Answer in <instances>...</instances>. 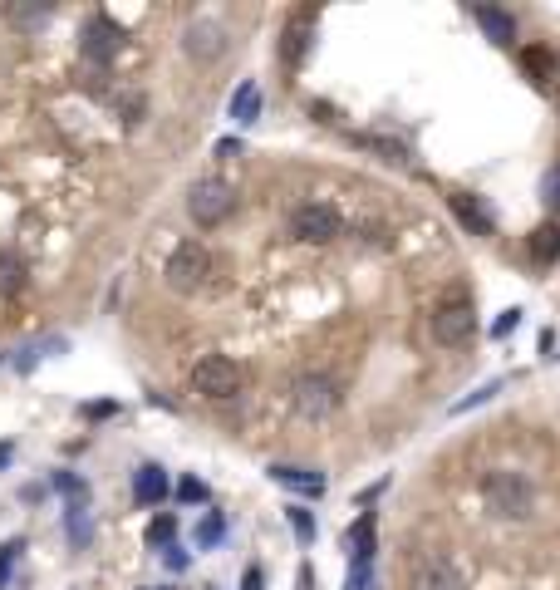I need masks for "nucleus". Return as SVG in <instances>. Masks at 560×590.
Returning a JSON list of instances; mask_svg holds the SVG:
<instances>
[{
    "instance_id": "f257e3e1",
    "label": "nucleus",
    "mask_w": 560,
    "mask_h": 590,
    "mask_svg": "<svg viewBox=\"0 0 560 590\" xmlns=\"http://www.w3.org/2000/svg\"><path fill=\"white\" fill-rule=\"evenodd\" d=\"M482 502H487L492 517L521 522V517H531V507H536V482L516 468H492V472H482Z\"/></svg>"
},
{
    "instance_id": "f03ea898",
    "label": "nucleus",
    "mask_w": 560,
    "mask_h": 590,
    "mask_svg": "<svg viewBox=\"0 0 560 590\" xmlns=\"http://www.w3.org/2000/svg\"><path fill=\"white\" fill-rule=\"evenodd\" d=\"M433 340H438L443 350H467V345L477 340V310H472L467 295L438 300V310H433Z\"/></svg>"
},
{
    "instance_id": "7ed1b4c3",
    "label": "nucleus",
    "mask_w": 560,
    "mask_h": 590,
    "mask_svg": "<svg viewBox=\"0 0 560 590\" xmlns=\"http://www.w3.org/2000/svg\"><path fill=\"white\" fill-rule=\"evenodd\" d=\"M163 281H168L177 295L202 291V286L212 281V251H207L202 241H182L168 256V266H163Z\"/></svg>"
},
{
    "instance_id": "20e7f679",
    "label": "nucleus",
    "mask_w": 560,
    "mask_h": 590,
    "mask_svg": "<svg viewBox=\"0 0 560 590\" xmlns=\"http://www.w3.org/2000/svg\"><path fill=\"white\" fill-rule=\"evenodd\" d=\"M192 389H197L202 399H212V404L236 399V394H241V364L226 359V354H202L197 369H192Z\"/></svg>"
},
{
    "instance_id": "39448f33",
    "label": "nucleus",
    "mask_w": 560,
    "mask_h": 590,
    "mask_svg": "<svg viewBox=\"0 0 560 590\" xmlns=\"http://www.w3.org/2000/svg\"><path fill=\"white\" fill-rule=\"evenodd\" d=\"M231 212H236V192L226 187L222 177L192 182V192H187V217H192L197 227H222Z\"/></svg>"
},
{
    "instance_id": "423d86ee",
    "label": "nucleus",
    "mask_w": 560,
    "mask_h": 590,
    "mask_svg": "<svg viewBox=\"0 0 560 590\" xmlns=\"http://www.w3.org/2000/svg\"><path fill=\"white\" fill-rule=\"evenodd\" d=\"M290 404L300 418H310V423H320V418H330L339 409V389L330 374H305V379H295V394H290Z\"/></svg>"
},
{
    "instance_id": "0eeeda50",
    "label": "nucleus",
    "mask_w": 560,
    "mask_h": 590,
    "mask_svg": "<svg viewBox=\"0 0 560 590\" xmlns=\"http://www.w3.org/2000/svg\"><path fill=\"white\" fill-rule=\"evenodd\" d=\"M339 232H344V222H339L335 207H325V202H305V207L290 212V236H300V241H310V246H325V241H335Z\"/></svg>"
},
{
    "instance_id": "6e6552de",
    "label": "nucleus",
    "mask_w": 560,
    "mask_h": 590,
    "mask_svg": "<svg viewBox=\"0 0 560 590\" xmlns=\"http://www.w3.org/2000/svg\"><path fill=\"white\" fill-rule=\"evenodd\" d=\"M182 50L197 59V64H212V59H222V50H226V30L217 20H192V25L182 30Z\"/></svg>"
},
{
    "instance_id": "1a4fd4ad",
    "label": "nucleus",
    "mask_w": 560,
    "mask_h": 590,
    "mask_svg": "<svg viewBox=\"0 0 560 590\" xmlns=\"http://www.w3.org/2000/svg\"><path fill=\"white\" fill-rule=\"evenodd\" d=\"M413 590H467V581L448 556H423L413 571Z\"/></svg>"
},
{
    "instance_id": "9d476101",
    "label": "nucleus",
    "mask_w": 560,
    "mask_h": 590,
    "mask_svg": "<svg viewBox=\"0 0 560 590\" xmlns=\"http://www.w3.org/2000/svg\"><path fill=\"white\" fill-rule=\"evenodd\" d=\"M118 45H123V30L113 25L109 15H94V20L84 25V55H89V59H99V64H104V59H113V50H118Z\"/></svg>"
},
{
    "instance_id": "9b49d317",
    "label": "nucleus",
    "mask_w": 560,
    "mask_h": 590,
    "mask_svg": "<svg viewBox=\"0 0 560 590\" xmlns=\"http://www.w3.org/2000/svg\"><path fill=\"white\" fill-rule=\"evenodd\" d=\"M448 207H452V217H457V222H462L472 236H492V212H487L472 192H452Z\"/></svg>"
},
{
    "instance_id": "f8f14e48",
    "label": "nucleus",
    "mask_w": 560,
    "mask_h": 590,
    "mask_svg": "<svg viewBox=\"0 0 560 590\" xmlns=\"http://www.w3.org/2000/svg\"><path fill=\"white\" fill-rule=\"evenodd\" d=\"M168 497V472L158 468V463H143V468L133 472V502L138 507H158Z\"/></svg>"
},
{
    "instance_id": "ddd939ff",
    "label": "nucleus",
    "mask_w": 560,
    "mask_h": 590,
    "mask_svg": "<svg viewBox=\"0 0 560 590\" xmlns=\"http://www.w3.org/2000/svg\"><path fill=\"white\" fill-rule=\"evenodd\" d=\"M344 546H349V561L354 566H374V546H379V527H374V517H359L349 536H344Z\"/></svg>"
},
{
    "instance_id": "4468645a",
    "label": "nucleus",
    "mask_w": 560,
    "mask_h": 590,
    "mask_svg": "<svg viewBox=\"0 0 560 590\" xmlns=\"http://www.w3.org/2000/svg\"><path fill=\"white\" fill-rule=\"evenodd\" d=\"M310 30H315V15L305 10V15H290V25H285V45H280V59L285 64H300L305 50H310Z\"/></svg>"
},
{
    "instance_id": "2eb2a0df",
    "label": "nucleus",
    "mask_w": 560,
    "mask_h": 590,
    "mask_svg": "<svg viewBox=\"0 0 560 590\" xmlns=\"http://www.w3.org/2000/svg\"><path fill=\"white\" fill-rule=\"evenodd\" d=\"M256 118H261V89H256V79H241L236 94H231V123L236 128H251Z\"/></svg>"
},
{
    "instance_id": "dca6fc26",
    "label": "nucleus",
    "mask_w": 560,
    "mask_h": 590,
    "mask_svg": "<svg viewBox=\"0 0 560 590\" xmlns=\"http://www.w3.org/2000/svg\"><path fill=\"white\" fill-rule=\"evenodd\" d=\"M271 477H276L280 487H295V492H305V497H320L325 492V477L320 472H310V468H271Z\"/></svg>"
},
{
    "instance_id": "f3484780",
    "label": "nucleus",
    "mask_w": 560,
    "mask_h": 590,
    "mask_svg": "<svg viewBox=\"0 0 560 590\" xmlns=\"http://www.w3.org/2000/svg\"><path fill=\"white\" fill-rule=\"evenodd\" d=\"M477 25H482L497 45H511V40H516V20H511L506 10H497V5H477Z\"/></svg>"
},
{
    "instance_id": "a211bd4d",
    "label": "nucleus",
    "mask_w": 560,
    "mask_h": 590,
    "mask_svg": "<svg viewBox=\"0 0 560 590\" xmlns=\"http://www.w3.org/2000/svg\"><path fill=\"white\" fill-rule=\"evenodd\" d=\"M531 256H536V261H556L560 256V227L556 222H546L541 232H531Z\"/></svg>"
},
{
    "instance_id": "6ab92c4d",
    "label": "nucleus",
    "mask_w": 560,
    "mask_h": 590,
    "mask_svg": "<svg viewBox=\"0 0 560 590\" xmlns=\"http://www.w3.org/2000/svg\"><path fill=\"white\" fill-rule=\"evenodd\" d=\"M25 291V266H20V256H0V295H20Z\"/></svg>"
},
{
    "instance_id": "aec40b11",
    "label": "nucleus",
    "mask_w": 560,
    "mask_h": 590,
    "mask_svg": "<svg viewBox=\"0 0 560 590\" xmlns=\"http://www.w3.org/2000/svg\"><path fill=\"white\" fill-rule=\"evenodd\" d=\"M502 389H506L502 379H487V384H477V389H472L467 399H457V404H452V418H457V413H472V409H482V404H487V399H497Z\"/></svg>"
},
{
    "instance_id": "412c9836",
    "label": "nucleus",
    "mask_w": 560,
    "mask_h": 590,
    "mask_svg": "<svg viewBox=\"0 0 560 590\" xmlns=\"http://www.w3.org/2000/svg\"><path fill=\"white\" fill-rule=\"evenodd\" d=\"M5 15H10V20H15L20 30H40V25H45V20H50L55 10H50V5H10Z\"/></svg>"
},
{
    "instance_id": "4be33fe9",
    "label": "nucleus",
    "mask_w": 560,
    "mask_h": 590,
    "mask_svg": "<svg viewBox=\"0 0 560 590\" xmlns=\"http://www.w3.org/2000/svg\"><path fill=\"white\" fill-rule=\"evenodd\" d=\"M64 527H69V541H74V546H89L94 527H89V512H84V502H69V517H64Z\"/></svg>"
},
{
    "instance_id": "5701e85b",
    "label": "nucleus",
    "mask_w": 560,
    "mask_h": 590,
    "mask_svg": "<svg viewBox=\"0 0 560 590\" xmlns=\"http://www.w3.org/2000/svg\"><path fill=\"white\" fill-rule=\"evenodd\" d=\"M222 536H226V517H222V512H207V517L197 522V546H202V551H207V546H217Z\"/></svg>"
},
{
    "instance_id": "b1692460",
    "label": "nucleus",
    "mask_w": 560,
    "mask_h": 590,
    "mask_svg": "<svg viewBox=\"0 0 560 590\" xmlns=\"http://www.w3.org/2000/svg\"><path fill=\"white\" fill-rule=\"evenodd\" d=\"M172 536H177V517H172V512L153 517V527H148V546H163V551H168Z\"/></svg>"
},
{
    "instance_id": "393cba45",
    "label": "nucleus",
    "mask_w": 560,
    "mask_h": 590,
    "mask_svg": "<svg viewBox=\"0 0 560 590\" xmlns=\"http://www.w3.org/2000/svg\"><path fill=\"white\" fill-rule=\"evenodd\" d=\"M285 522H290V531H295L305 546L315 541V517H310V507H290V512H285Z\"/></svg>"
},
{
    "instance_id": "a878e982",
    "label": "nucleus",
    "mask_w": 560,
    "mask_h": 590,
    "mask_svg": "<svg viewBox=\"0 0 560 590\" xmlns=\"http://www.w3.org/2000/svg\"><path fill=\"white\" fill-rule=\"evenodd\" d=\"M20 551H25V541H20V536L0 546V590L10 586V571H15V561H20Z\"/></svg>"
},
{
    "instance_id": "bb28decb",
    "label": "nucleus",
    "mask_w": 560,
    "mask_h": 590,
    "mask_svg": "<svg viewBox=\"0 0 560 590\" xmlns=\"http://www.w3.org/2000/svg\"><path fill=\"white\" fill-rule=\"evenodd\" d=\"M344 590H379L374 566H349V581H344Z\"/></svg>"
},
{
    "instance_id": "cd10ccee",
    "label": "nucleus",
    "mask_w": 560,
    "mask_h": 590,
    "mask_svg": "<svg viewBox=\"0 0 560 590\" xmlns=\"http://www.w3.org/2000/svg\"><path fill=\"white\" fill-rule=\"evenodd\" d=\"M177 502H207V482L182 477V482H177Z\"/></svg>"
},
{
    "instance_id": "c85d7f7f",
    "label": "nucleus",
    "mask_w": 560,
    "mask_h": 590,
    "mask_svg": "<svg viewBox=\"0 0 560 590\" xmlns=\"http://www.w3.org/2000/svg\"><path fill=\"white\" fill-rule=\"evenodd\" d=\"M55 487L64 492V497H74V502H84V492H89V487H84L74 472H55Z\"/></svg>"
},
{
    "instance_id": "c756f323",
    "label": "nucleus",
    "mask_w": 560,
    "mask_h": 590,
    "mask_svg": "<svg viewBox=\"0 0 560 590\" xmlns=\"http://www.w3.org/2000/svg\"><path fill=\"white\" fill-rule=\"evenodd\" d=\"M541 197H546V207H551V212H560V168H551V173H546V182H541Z\"/></svg>"
},
{
    "instance_id": "7c9ffc66",
    "label": "nucleus",
    "mask_w": 560,
    "mask_h": 590,
    "mask_svg": "<svg viewBox=\"0 0 560 590\" xmlns=\"http://www.w3.org/2000/svg\"><path fill=\"white\" fill-rule=\"evenodd\" d=\"M241 590H266V571H261V566H246V576H241Z\"/></svg>"
},
{
    "instance_id": "2f4dec72",
    "label": "nucleus",
    "mask_w": 560,
    "mask_h": 590,
    "mask_svg": "<svg viewBox=\"0 0 560 590\" xmlns=\"http://www.w3.org/2000/svg\"><path fill=\"white\" fill-rule=\"evenodd\" d=\"M163 561H168L172 571H187V561H192V556H187L182 546H168V556H163Z\"/></svg>"
},
{
    "instance_id": "473e14b6",
    "label": "nucleus",
    "mask_w": 560,
    "mask_h": 590,
    "mask_svg": "<svg viewBox=\"0 0 560 590\" xmlns=\"http://www.w3.org/2000/svg\"><path fill=\"white\" fill-rule=\"evenodd\" d=\"M118 413V404H84V418H109Z\"/></svg>"
},
{
    "instance_id": "72a5a7b5",
    "label": "nucleus",
    "mask_w": 560,
    "mask_h": 590,
    "mask_svg": "<svg viewBox=\"0 0 560 590\" xmlns=\"http://www.w3.org/2000/svg\"><path fill=\"white\" fill-rule=\"evenodd\" d=\"M516 320H521V310H506L502 320H497V335H511V330H516Z\"/></svg>"
},
{
    "instance_id": "f704fd0d",
    "label": "nucleus",
    "mask_w": 560,
    "mask_h": 590,
    "mask_svg": "<svg viewBox=\"0 0 560 590\" xmlns=\"http://www.w3.org/2000/svg\"><path fill=\"white\" fill-rule=\"evenodd\" d=\"M217 153H222V158H236V153H241V143H236V138H222V143H217Z\"/></svg>"
},
{
    "instance_id": "c9c22d12",
    "label": "nucleus",
    "mask_w": 560,
    "mask_h": 590,
    "mask_svg": "<svg viewBox=\"0 0 560 590\" xmlns=\"http://www.w3.org/2000/svg\"><path fill=\"white\" fill-rule=\"evenodd\" d=\"M10 453H15V448H10V443H0V468L10 463Z\"/></svg>"
}]
</instances>
